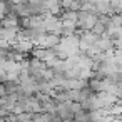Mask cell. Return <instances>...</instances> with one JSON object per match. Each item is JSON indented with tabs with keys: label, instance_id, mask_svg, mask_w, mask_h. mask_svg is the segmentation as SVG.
<instances>
[{
	"label": "cell",
	"instance_id": "6da1fadb",
	"mask_svg": "<svg viewBox=\"0 0 122 122\" xmlns=\"http://www.w3.org/2000/svg\"><path fill=\"white\" fill-rule=\"evenodd\" d=\"M34 44H37V47L42 49H54L60 44V37L55 34H42L34 40Z\"/></svg>",
	"mask_w": 122,
	"mask_h": 122
},
{
	"label": "cell",
	"instance_id": "7a4b0ae2",
	"mask_svg": "<svg viewBox=\"0 0 122 122\" xmlns=\"http://www.w3.org/2000/svg\"><path fill=\"white\" fill-rule=\"evenodd\" d=\"M17 35H19L17 29H5V27L0 29V40H5L9 44H15L17 42Z\"/></svg>",
	"mask_w": 122,
	"mask_h": 122
},
{
	"label": "cell",
	"instance_id": "3957f363",
	"mask_svg": "<svg viewBox=\"0 0 122 122\" xmlns=\"http://www.w3.org/2000/svg\"><path fill=\"white\" fill-rule=\"evenodd\" d=\"M17 25H19V17H17V14H10V15H7V17L2 20V27H5V29H17Z\"/></svg>",
	"mask_w": 122,
	"mask_h": 122
},
{
	"label": "cell",
	"instance_id": "277c9868",
	"mask_svg": "<svg viewBox=\"0 0 122 122\" xmlns=\"http://www.w3.org/2000/svg\"><path fill=\"white\" fill-rule=\"evenodd\" d=\"M62 122H75L74 119H70V120H62Z\"/></svg>",
	"mask_w": 122,
	"mask_h": 122
}]
</instances>
